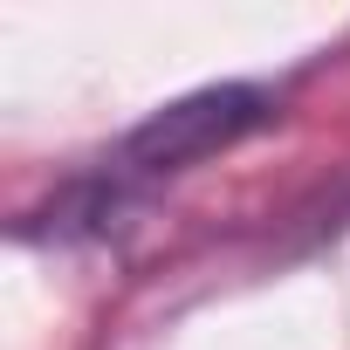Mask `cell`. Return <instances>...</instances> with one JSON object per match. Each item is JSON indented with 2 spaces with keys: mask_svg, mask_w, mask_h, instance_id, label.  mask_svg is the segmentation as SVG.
<instances>
[{
  "mask_svg": "<svg viewBox=\"0 0 350 350\" xmlns=\"http://www.w3.org/2000/svg\"><path fill=\"white\" fill-rule=\"evenodd\" d=\"M275 117H282V90H268V83H213V90H193L179 103H165L137 131H124L117 151H103L90 172H76L42 213H28L21 241H55V247L110 241L158 186H172L193 165L234 151L241 137H254Z\"/></svg>",
  "mask_w": 350,
  "mask_h": 350,
  "instance_id": "obj_1",
  "label": "cell"
}]
</instances>
